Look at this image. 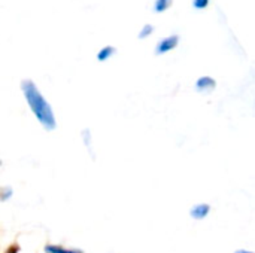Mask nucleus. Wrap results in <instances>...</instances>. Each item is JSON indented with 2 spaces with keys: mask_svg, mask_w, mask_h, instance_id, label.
<instances>
[{
  "mask_svg": "<svg viewBox=\"0 0 255 253\" xmlns=\"http://www.w3.org/2000/svg\"><path fill=\"white\" fill-rule=\"evenodd\" d=\"M21 91L24 94V98H25L28 107L31 109L36 119L39 121V124L48 131L54 130L55 128L54 110H52L51 104L45 100L43 94L37 89L36 84L31 79H24L21 82Z\"/></svg>",
  "mask_w": 255,
  "mask_h": 253,
  "instance_id": "obj_1",
  "label": "nucleus"
},
{
  "mask_svg": "<svg viewBox=\"0 0 255 253\" xmlns=\"http://www.w3.org/2000/svg\"><path fill=\"white\" fill-rule=\"evenodd\" d=\"M179 42H181L179 34H176V33L169 34V36H166V37H163V39H160V40L157 42L154 52H155V55H164V54L173 51V49L179 45Z\"/></svg>",
  "mask_w": 255,
  "mask_h": 253,
  "instance_id": "obj_2",
  "label": "nucleus"
},
{
  "mask_svg": "<svg viewBox=\"0 0 255 253\" xmlns=\"http://www.w3.org/2000/svg\"><path fill=\"white\" fill-rule=\"evenodd\" d=\"M217 86V82L212 76H200L196 81V89L199 92H211Z\"/></svg>",
  "mask_w": 255,
  "mask_h": 253,
  "instance_id": "obj_3",
  "label": "nucleus"
},
{
  "mask_svg": "<svg viewBox=\"0 0 255 253\" xmlns=\"http://www.w3.org/2000/svg\"><path fill=\"white\" fill-rule=\"evenodd\" d=\"M211 212V206L206 204V203H200V204H196L194 207H191L190 210V215L193 219H197V221H202L205 219Z\"/></svg>",
  "mask_w": 255,
  "mask_h": 253,
  "instance_id": "obj_4",
  "label": "nucleus"
},
{
  "mask_svg": "<svg viewBox=\"0 0 255 253\" xmlns=\"http://www.w3.org/2000/svg\"><path fill=\"white\" fill-rule=\"evenodd\" d=\"M115 54H117V48H115L114 45H106V46H103V48L97 52L96 58H97V61L105 63V61H108L109 58H112Z\"/></svg>",
  "mask_w": 255,
  "mask_h": 253,
  "instance_id": "obj_5",
  "label": "nucleus"
},
{
  "mask_svg": "<svg viewBox=\"0 0 255 253\" xmlns=\"http://www.w3.org/2000/svg\"><path fill=\"white\" fill-rule=\"evenodd\" d=\"M173 4V0H154L152 3V10L155 13H163L166 10H169Z\"/></svg>",
  "mask_w": 255,
  "mask_h": 253,
  "instance_id": "obj_6",
  "label": "nucleus"
},
{
  "mask_svg": "<svg viewBox=\"0 0 255 253\" xmlns=\"http://www.w3.org/2000/svg\"><path fill=\"white\" fill-rule=\"evenodd\" d=\"M45 253H82V251H78V249H66L63 246H52V245H48L45 248Z\"/></svg>",
  "mask_w": 255,
  "mask_h": 253,
  "instance_id": "obj_7",
  "label": "nucleus"
},
{
  "mask_svg": "<svg viewBox=\"0 0 255 253\" xmlns=\"http://www.w3.org/2000/svg\"><path fill=\"white\" fill-rule=\"evenodd\" d=\"M154 31H155V27H154L152 24H143L142 28H140L139 33H137V37H139L140 40H143V39L149 37Z\"/></svg>",
  "mask_w": 255,
  "mask_h": 253,
  "instance_id": "obj_8",
  "label": "nucleus"
},
{
  "mask_svg": "<svg viewBox=\"0 0 255 253\" xmlns=\"http://www.w3.org/2000/svg\"><path fill=\"white\" fill-rule=\"evenodd\" d=\"M211 4V0H193V7L197 10H205Z\"/></svg>",
  "mask_w": 255,
  "mask_h": 253,
  "instance_id": "obj_9",
  "label": "nucleus"
},
{
  "mask_svg": "<svg viewBox=\"0 0 255 253\" xmlns=\"http://www.w3.org/2000/svg\"><path fill=\"white\" fill-rule=\"evenodd\" d=\"M235 253H253V252H250V251H236Z\"/></svg>",
  "mask_w": 255,
  "mask_h": 253,
  "instance_id": "obj_10",
  "label": "nucleus"
}]
</instances>
